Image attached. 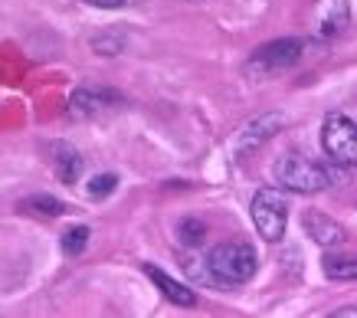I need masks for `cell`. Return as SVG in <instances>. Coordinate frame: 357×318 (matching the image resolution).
Masks as SVG:
<instances>
[{
  "instance_id": "5bb4252c",
  "label": "cell",
  "mask_w": 357,
  "mask_h": 318,
  "mask_svg": "<svg viewBox=\"0 0 357 318\" xmlns=\"http://www.w3.org/2000/svg\"><path fill=\"white\" fill-rule=\"evenodd\" d=\"M89 246V227H69L63 233V252L66 256H82V250Z\"/></svg>"
},
{
  "instance_id": "8992f818",
  "label": "cell",
  "mask_w": 357,
  "mask_h": 318,
  "mask_svg": "<svg viewBox=\"0 0 357 318\" xmlns=\"http://www.w3.org/2000/svg\"><path fill=\"white\" fill-rule=\"evenodd\" d=\"M351 20V7L347 0H314L312 10V30L318 40H331L347 26Z\"/></svg>"
},
{
  "instance_id": "ba28073f",
  "label": "cell",
  "mask_w": 357,
  "mask_h": 318,
  "mask_svg": "<svg viewBox=\"0 0 357 318\" xmlns=\"http://www.w3.org/2000/svg\"><path fill=\"white\" fill-rule=\"evenodd\" d=\"M302 227L305 233L312 236L318 246H325V250H331V246H341V243L347 240L344 227L337 223L335 217H328V213H318V210H308L302 217Z\"/></svg>"
},
{
  "instance_id": "ac0fdd59",
  "label": "cell",
  "mask_w": 357,
  "mask_h": 318,
  "mask_svg": "<svg viewBox=\"0 0 357 318\" xmlns=\"http://www.w3.org/2000/svg\"><path fill=\"white\" fill-rule=\"evenodd\" d=\"M335 315H357V308H337Z\"/></svg>"
},
{
  "instance_id": "30bf717a",
  "label": "cell",
  "mask_w": 357,
  "mask_h": 318,
  "mask_svg": "<svg viewBox=\"0 0 357 318\" xmlns=\"http://www.w3.org/2000/svg\"><path fill=\"white\" fill-rule=\"evenodd\" d=\"M282 128V115H262V119L249 121L246 128L236 135V151H252L262 142H269L272 135Z\"/></svg>"
},
{
  "instance_id": "52a82bcc",
  "label": "cell",
  "mask_w": 357,
  "mask_h": 318,
  "mask_svg": "<svg viewBox=\"0 0 357 318\" xmlns=\"http://www.w3.org/2000/svg\"><path fill=\"white\" fill-rule=\"evenodd\" d=\"M112 105H119V96L109 89H76L69 99V115L73 119H96L102 112H109Z\"/></svg>"
},
{
  "instance_id": "9a60e30c",
  "label": "cell",
  "mask_w": 357,
  "mask_h": 318,
  "mask_svg": "<svg viewBox=\"0 0 357 318\" xmlns=\"http://www.w3.org/2000/svg\"><path fill=\"white\" fill-rule=\"evenodd\" d=\"M119 187V174H96L92 181H89V197H96V200H102V197H109L112 190Z\"/></svg>"
},
{
  "instance_id": "4fadbf2b",
  "label": "cell",
  "mask_w": 357,
  "mask_h": 318,
  "mask_svg": "<svg viewBox=\"0 0 357 318\" xmlns=\"http://www.w3.org/2000/svg\"><path fill=\"white\" fill-rule=\"evenodd\" d=\"M177 240L184 243V246H200L206 240V223L197 217H187L181 220V230H177Z\"/></svg>"
},
{
  "instance_id": "5b68a950",
  "label": "cell",
  "mask_w": 357,
  "mask_h": 318,
  "mask_svg": "<svg viewBox=\"0 0 357 318\" xmlns=\"http://www.w3.org/2000/svg\"><path fill=\"white\" fill-rule=\"evenodd\" d=\"M305 53L302 40H272V43H262L252 59H249V69L252 73H279V69L295 66Z\"/></svg>"
},
{
  "instance_id": "2e32d148",
  "label": "cell",
  "mask_w": 357,
  "mask_h": 318,
  "mask_svg": "<svg viewBox=\"0 0 357 318\" xmlns=\"http://www.w3.org/2000/svg\"><path fill=\"white\" fill-rule=\"evenodd\" d=\"M33 210H40V213H46V217H59V213H66V204L56 197H33L26 200Z\"/></svg>"
},
{
  "instance_id": "e0dca14e",
  "label": "cell",
  "mask_w": 357,
  "mask_h": 318,
  "mask_svg": "<svg viewBox=\"0 0 357 318\" xmlns=\"http://www.w3.org/2000/svg\"><path fill=\"white\" fill-rule=\"evenodd\" d=\"M89 7H98V10H121V7H131L135 0H82Z\"/></svg>"
},
{
  "instance_id": "6da1fadb",
  "label": "cell",
  "mask_w": 357,
  "mask_h": 318,
  "mask_svg": "<svg viewBox=\"0 0 357 318\" xmlns=\"http://www.w3.org/2000/svg\"><path fill=\"white\" fill-rule=\"evenodd\" d=\"M272 181L275 187L282 190H289V194H321L328 187H335L341 181L335 167L321 165V161H312V158H305V154H282L275 158V165H272Z\"/></svg>"
},
{
  "instance_id": "9c48e42d",
  "label": "cell",
  "mask_w": 357,
  "mask_h": 318,
  "mask_svg": "<svg viewBox=\"0 0 357 318\" xmlns=\"http://www.w3.org/2000/svg\"><path fill=\"white\" fill-rule=\"evenodd\" d=\"M144 273H148V279L161 289V296L171 298L174 305H181V308L197 305V292H194V289H187L184 282H177V279H174V275H167L164 269H158V266L148 263V266H144Z\"/></svg>"
},
{
  "instance_id": "277c9868",
  "label": "cell",
  "mask_w": 357,
  "mask_h": 318,
  "mask_svg": "<svg viewBox=\"0 0 357 318\" xmlns=\"http://www.w3.org/2000/svg\"><path fill=\"white\" fill-rule=\"evenodd\" d=\"M249 213H252V223L266 243H279L285 236V223H289V204L275 187H259L256 197L249 204Z\"/></svg>"
},
{
  "instance_id": "7a4b0ae2",
  "label": "cell",
  "mask_w": 357,
  "mask_h": 318,
  "mask_svg": "<svg viewBox=\"0 0 357 318\" xmlns=\"http://www.w3.org/2000/svg\"><path fill=\"white\" fill-rule=\"evenodd\" d=\"M256 269H259V256L243 240L220 243L206 252V273L220 285H243L256 275Z\"/></svg>"
},
{
  "instance_id": "3957f363",
  "label": "cell",
  "mask_w": 357,
  "mask_h": 318,
  "mask_svg": "<svg viewBox=\"0 0 357 318\" xmlns=\"http://www.w3.org/2000/svg\"><path fill=\"white\" fill-rule=\"evenodd\" d=\"M321 148L337 167H357V121L344 112H328L321 121Z\"/></svg>"
},
{
  "instance_id": "8fae6325",
  "label": "cell",
  "mask_w": 357,
  "mask_h": 318,
  "mask_svg": "<svg viewBox=\"0 0 357 318\" xmlns=\"http://www.w3.org/2000/svg\"><path fill=\"white\" fill-rule=\"evenodd\" d=\"M53 167L63 184H76L79 174H82V154L66 142H56L53 144Z\"/></svg>"
},
{
  "instance_id": "7c38bea8",
  "label": "cell",
  "mask_w": 357,
  "mask_h": 318,
  "mask_svg": "<svg viewBox=\"0 0 357 318\" xmlns=\"http://www.w3.org/2000/svg\"><path fill=\"white\" fill-rule=\"evenodd\" d=\"M328 279H335V282H354L357 279V256H325V263H321Z\"/></svg>"
}]
</instances>
